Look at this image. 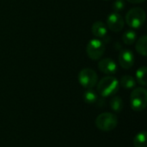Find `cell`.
<instances>
[{
    "instance_id": "6da1fadb",
    "label": "cell",
    "mask_w": 147,
    "mask_h": 147,
    "mask_svg": "<svg viewBox=\"0 0 147 147\" xmlns=\"http://www.w3.org/2000/svg\"><path fill=\"white\" fill-rule=\"evenodd\" d=\"M120 88L119 81L113 76H107L102 78L97 84V92L102 97H109L115 95Z\"/></svg>"
},
{
    "instance_id": "7a4b0ae2",
    "label": "cell",
    "mask_w": 147,
    "mask_h": 147,
    "mask_svg": "<svg viewBox=\"0 0 147 147\" xmlns=\"http://www.w3.org/2000/svg\"><path fill=\"white\" fill-rule=\"evenodd\" d=\"M95 123L99 130L103 132H110L117 127L118 118L112 113L105 112L96 117Z\"/></svg>"
},
{
    "instance_id": "3957f363",
    "label": "cell",
    "mask_w": 147,
    "mask_h": 147,
    "mask_svg": "<svg viewBox=\"0 0 147 147\" xmlns=\"http://www.w3.org/2000/svg\"><path fill=\"white\" fill-rule=\"evenodd\" d=\"M131 108L134 111H143L147 105V91L143 87L135 88L130 96Z\"/></svg>"
},
{
    "instance_id": "277c9868",
    "label": "cell",
    "mask_w": 147,
    "mask_h": 147,
    "mask_svg": "<svg viewBox=\"0 0 147 147\" xmlns=\"http://www.w3.org/2000/svg\"><path fill=\"white\" fill-rule=\"evenodd\" d=\"M146 21V12L140 7L131 9L126 15L127 24L134 29H138L143 26Z\"/></svg>"
},
{
    "instance_id": "5b68a950",
    "label": "cell",
    "mask_w": 147,
    "mask_h": 147,
    "mask_svg": "<svg viewBox=\"0 0 147 147\" xmlns=\"http://www.w3.org/2000/svg\"><path fill=\"white\" fill-rule=\"evenodd\" d=\"M106 50L105 43L100 39L90 40L86 47V53L90 59L93 60H98L101 59Z\"/></svg>"
},
{
    "instance_id": "8992f818",
    "label": "cell",
    "mask_w": 147,
    "mask_h": 147,
    "mask_svg": "<svg viewBox=\"0 0 147 147\" xmlns=\"http://www.w3.org/2000/svg\"><path fill=\"white\" fill-rule=\"evenodd\" d=\"M78 82L85 89H93L97 84V74L90 68H84L78 73Z\"/></svg>"
},
{
    "instance_id": "52a82bcc",
    "label": "cell",
    "mask_w": 147,
    "mask_h": 147,
    "mask_svg": "<svg viewBox=\"0 0 147 147\" xmlns=\"http://www.w3.org/2000/svg\"><path fill=\"white\" fill-rule=\"evenodd\" d=\"M125 21L123 17L117 12L111 13L107 18V28L115 33L121 31L124 28Z\"/></svg>"
},
{
    "instance_id": "ba28073f",
    "label": "cell",
    "mask_w": 147,
    "mask_h": 147,
    "mask_svg": "<svg viewBox=\"0 0 147 147\" xmlns=\"http://www.w3.org/2000/svg\"><path fill=\"white\" fill-rule=\"evenodd\" d=\"M120 65L125 69L128 70L134 66V54L129 49H121L118 57Z\"/></svg>"
},
{
    "instance_id": "9c48e42d",
    "label": "cell",
    "mask_w": 147,
    "mask_h": 147,
    "mask_svg": "<svg viewBox=\"0 0 147 147\" xmlns=\"http://www.w3.org/2000/svg\"><path fill=\"white\" fill-rule=\"evenodd\" d=\"M98 68L102 73L109 75V76L115 74L117 71L116 63L115 62V60H113L112 59H109V58L101 59L98 62Z\"/></svg>"
},
{
    "instance_id": "30bf717a",
    "label": "cell",
    "mask_w": 147,
    "mask_h": 147,
    "mask_svg": "<svg viewBox=\"0 0 147 147\" xmlns=\"http://www.w3.org/2000/svg\"><path fill=\"white\" fill-rule=\"evenodd\" d=\"M91 32L97 39L104 38L108 34L107 25L102 21H97L93 23L91 27Z\"/></svg>"
},
{
    "instance_id": "8fae6325",
    "label": "cell",
    "mask_w": 147,
    "mask_h": 147,
    "mask_svg": "<svg viewBox=\"0 0 147 147\" xmlns=\"http://www.w3.org/2000/svg\"><path fill=\"white\" fill-rule=\"evenodd\" d=\"M119 84H121V86L124 89L127 90H130V89H134L136 86V81L135 79L130 76V75H124L121 77V78L120 79Z\"/></svg>"
},
{
    "instance_id": "7c38bea8",
    "label": "cell",
    "mask_w": 147,
    "mask_h": 147,
    "mask_svg": "<svg viewBox=\"0 0 147 147\" xmlns=\"http://www.w3.org/2000/svg\"><path fill=\"white\" fill-rule=\"evenodd\" d=\"M136 51L142 56L146 57L147 55V36L143 35L141 36L136 42L135 46Z\"/></svg>"
},
{
    "instance_id": "4fadbf2b",
    "label": "cell",
    "mask_w": 147,
    "mask_h": 147,
    "mask_svg": "<svg viewBox=\"0 0 147 147\" xmlns=\"http://www.w3.org/2000/svg\"><path fill=\"white\" fill-rule=\"evenodd\" d=\"M146 134V131H142L135 135L133 141L134 147H147Z\"/></svg>"
},
{
    "instance_id": "5bb4252c",
    "label": "cell",
    "mask_w": 147,
    "mask_h": 147,
    "mask_svg": "<svg viewBox=\"0 0 147 147\" xmlns=\"http://www.w3.org/2000/svg\"><path fill=\"white\" fill-rule=\"evenodd\" d=\"M83 98L86 103L93 104L97 102L98 96H97V93L93 89H87V90L84 93Z\"/></svg>"
},
{
    "instance_id": "9a60e30c",
    "label": "cell",
    "mask_w": 147,
    "mask_h": 147,
    "mask_svg": "<svg viewBox=\"0 0 147 147\" xmlns=\"http://www.w3.org/2000/svg\"><path fill=\"white\" fill-rule=\"evenodd\" d=\"M110 108L113 111L116 112V113H119L121 112L122 109H123V107H124V103H123V101L121 99V97L120 96H113L110 100Z\"/></svg>"
},
{
    "instance_id": "2e32d148",
    "label": "cell",
    "mask_w": 147,
    "mask_h": 147,
    "mask_svg": "<svg viewBox=\"0 0 147 147\" xmlns=\"http://www.w3.org/2000/svg\"><path fill=\"white\" fill-rule=\"evenodd\" d=\"M146 71V66H141L136 71V79H137L138 83L142 86H146L147 84Z\"/></svg>"
},
{
    "instance_id": "e0dca14e",
    "label": "cell",
    "mask_w": 147,
    "mask_h": 147,
    "mask_svg": "<svg viewBox=\"0 0 147 147\" xmlns=\"http://www.w3.org/2000/svg\"><path fill=\"white\" fill-rule=\"evenodd\" d=\"M136 39H137V34L136 32H134V30H127L122 35L123 42L129 46L133 45L136 41Z\"/></svg>"
},
{
    "instance_id": "ac0fdd59",
    "label": "cell",
    "mask_w": 147,
    "mask_h": 147,
    "mask_svg": "<svg viewBox=\"0 0 147 147\" xmlns=\"http://www.w3.org/2000/svg\"><path fill=\"white\" fill-rule=\"evenodd\" d=\"M125 8V1L124 0H115L113 3V9L115 12H120L123 10Z\"/></svg>"
},
{
    "instance_id": "d6986e66",
    "label": "cell",
    "mask_w": 147,
    "mask_h": 147,
    "mask_svg": "<svg viewBox=\"0 0 147 147\" xmlns=\"http://www.w3.org/2000/svg\"><path fill=\"white\" fill-rule=\"evenodd\" d=\"M127 1L131 3H141L145 2L146 0H127Z\"/></svg>"
},
{
    "instance_id": "ffe728a7",
    "label": "cell",
    "mask_w": 147,
    "mask_h": 147,
    "mask_svg": "<svg viewBox=\"0 0 147 147\" xmlns=\"http://www.w3.org/2000/svg\"><path fill=\"white\" fill-rule=\"evenodd\" d=\"M104 1H109V0H104Z\"/></svg>"
}]
</instances>
